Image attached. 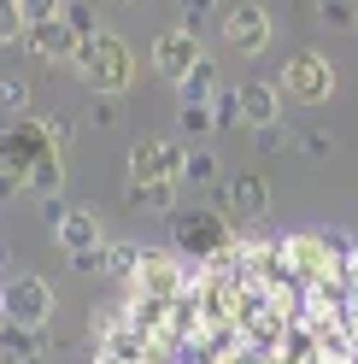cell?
Listing matches in <instances>:
<instances>
[{
  "instance_id": "cell-7",
  "label": "cell",
  "mask_w": 358,
  "mask_h": 364,
  "mask_svg": "<svg viewBox=\"0 0 358 364\" xmlns=\"http://www.w3.org/2000/svg\"><path fill=\"white\" fill-rule=\"evenodd\" d=\"M223 41H229L235 53H264L271 48V12L259 6V0H235L229 12H223Z\"/></svg>"
},
{
  "instance_id": "cell-34",
  "label": "cell",
  "mask_w": 358,
  "mask_h": 364,
  "mask_svg": "<svg viewBox=\"0 0 358 364\" xmlns=\"http://www.w3.org/2000/svg\"><path fill=\"white\" fill-rule=\"evenodd\" d=\"M18 364H48V358H41V353H30V358H18Z\"/></svg>"
},
{
  "instance_id": "cell-28",
  "label": "cell",
  "mask_w": 358,
  "mask_h": 364,
  "mask_svg": "<svg viewBox=\"0 0 358 364\" xmlns=\"http://www.w3.org/2000/svg\"><path fill=\"white\" fill-rule=\"evenodd\" d=\"M212 112H217V129H223V124H235V118H241V95H235V88H223V95L212 100Z\"/></svg>"
},
{
  "instance_id": "cell-16",
  "label": "cell",
  "mask_w": 358,
  "mask_h": 364,
  "mask_svg": "<svg viewBox=\"0 0 358 364\" xmlns=\"http://www.w3.org/2000/svg\"><path fill=\"white\" fill-rule=\"evenodd\" d=\"M59 18L77 30V41H94V36H106V30H100V12L88 6V0H65V12H59Z\"/></svg>"
},
{
  "instance_id": "cell-17",
  "label": "cell",
  "mask_w": 358,
  "mask_h": 364,
  "mask_svg": "<svg viewBox=\"0 0 358 364\" xmlns=\"http://www.w3.org/2000/svg\"><path fill=\"white\" fill-rule=\"evenodd\" d=\"M30 188H36V200H59V188H65V159H41V165L30 171Z\"/></svg>"
},
{
  "instance_id": "cell-5",
  "label": "cell",
  "mask_w": 358,
  "mask_h": 364,
  "mask_svg": "<svg viewBox=\"0 0 358 364\" xmlns=\"http://www.w3.org/2000/svg\"><path fill=\"white\" fill-rule=\"evenodd\" d=\"M183 165L188 153L170 135H147V141L129 147V182H183Z\"/></svg>"
},
{
  "instance_id": "cell-23",
  "label": "cell",
  "mask_w": 358,
  "mask_h": 364,
  "mask_svg": "<svg viewBox=\"0 0 358 364\" xmlns=\"http://www.w3.org/2000/svg\"><path fill=\"white\" fill-rule=\"evenodd\" d=\"M30 106V82L24 77H0V112H24Z\"/></svg>"
},
{
  "instance_id": "cell-30",
  "label": "cell",
  "mask_w": 358,
  "mask_h": 364,
  "mask_svg": "<svg viewBox=\"0 0 358 364\" xmlns=\"http://www.w3.org/2000/svg\"><path fill=\"white\" fill-rule=\"evenodd\" d=\"M253 141H259V153H276V147H288V135H282V124H264V129H253Z\"/></svg>"
},
{
  "instance_id": "cell-27",
  "label": "cell",
  "mask_w": 358,
  "mask_h": 364,
  "mask_svg": "<svg viewBox=\"0 0 358 364\" xmlns=\"http://www.w3.org/2000/svg\"><path fill=\"white\" fill-rule=\"evenodd\" d=\"M318 18H323L329 30H352V6H347V0H323V6H318Z\"/></svg>"
},
{
  "instance_id": "cell-9",
  "label": "cell",
  "mask_w": 358,
  "mask_h": 364,
  "mask_svg": "<svg viewBox=\"0 0 358 364\" xmlns=\"http://www.w3.org/2000/svg\"><path fill=\"white\" fill-rule=\"evenodd\" d=\"M200 59H206V53H200V36L183 30V24H176V30H159V41H153V71L170 77V82H183Z\"/></svg>"
},
{
  "instance_id": "cell-11",
  "label": "cell",
  "mask_w": 358,
  "mask_h": 364,
  "mask_svg": "<svg viewBox=\"0 0 358 364\" xmlns=\"http://www.w3.org/2000/svg\"><path fill=\"white\" fill-rule=\"evenodd\" d=\"M53 235H59V247H65V253H94V247H106V241H100V218L88 212V206H71Z\"/></svg>"
},
{
  "instance_id": "cell-31",
  "label": "cell",
  "mask_w": 358,
  "mask_h": 364,
  "mask_svg": "<svg viewBox=\"0 0 358 364\" xmlns=\"http://www.w3.org/2000/svg\"><path fill=\"white\" fill-rule=\"evenodd\" d=\"M347 300H352V311H358V247H352V253H347Z\"/></svg>"
},
{
  "instance_id": "cell-15",
  "label": "cell",
  "mask_w": 358,
  "mask_h": 364,
  "mask_svg": "<svg viewBox=\"0 0 358 364\" xmlns=\"http://www.w3.org/2000/svg\"><path fill=\"white\" fill-rule=\"evenodd\" d=\"M170 200H176V182H129V206L141 212H170Z\"/></svg>"
},
{
  "instance_id": "cell-10",
  "label": "cell",
  "mask_w": 358,
  "mask_h": 364,
  "mask_svg": "<svg viewBox=\"0 0 358 364\" xmlns=\"http://www.w3.org/2000/svg\"><path fill=\"white\" fill-rule=\"evenodd\" d=\"M24 36H30V48H36L41 59H53V65H77V53H82L77 30L65 24V18H53V24H36V30H24Z\"/></svg>"
},
{
  "instance_id": "cell-13",
  "label": "cell",
  "mask_w": 358,
  "mask_h": 364,
  "mask_svg": "<svg viewBox=\"0 0 358 364\" xmlns=\"http://www.w3.org/2000/svg\"><path fill=\"white\" fill-rule=\"evenodd\" d=\"M235 95H241V118H247L253 129L276 124V88H271V82H259V77H253V82H241Z\"/></svg>"
},
{
  "instance_id": "cell-2",
  "label": "cell",
  "mask_w": 358,
  "mask_h": 364,
  "mask_svg": "<svg viewBox=\"0 0 358 364\" xmlns=\"http://www.w3.org/2000/svg\"><path fill=\"white\" fill-rule=\"evenodd\" d=\"M170 235H176V253H188V259H223V253H235V235H229V218L212 212V206H188V212H176L170 223Z\"/></svg>"
},
{
  "instance_id": "cell-4",
  "label": "cell",
  "mask_w": 358,
  "mask_h": 364,
  "mask_svg": "<svg viewBox=\"0 0 358 364\" xmlns=\"http://www.w3.org/2000/svg\"><path fill=\"white\" fill-rule=\"evenodd\" d=\"M0 317H6V323H24V329H41L53 317V282L12 277L6 288H0Z\"/></svg>"
},
{
  "instance_id": "cell-22",
  "label": "cell",
  "mask_w": 358,
  "mask_h": 364,
  "mask_svg": "<svg viewBox=\"0 0 358 364\" xmlns=\"http://www.w3.org/2000/svg\"><path fill=\"white\" fill-rule=\"evenodd\" d=\"M176 12H183V30H206V18L217 12V0H176Z\"/></svg>"
},
{
  "instance_id": "cell-8",
  "label": "cell",
  "mask_w": 358,
  "mask_h": 364,
  "mask_svg": "<svg viewBox=\"0 0 358 364\" xmlns=\"http://www.w3.org/2000/svg\"><path fill=\"white\" fill-rule=\"evenodd\" d=\"M183 259L176 253H147L141 259V270H136V282H129V294H147V300H165V306H176L183 300Z\"/></svg>"
},
{
  "instance_id": "cell-26",
  "label": "cell",
  "mask_w": 358,
  "mask_h": 364,
  "mask_svg": "<svg viewBox=\"0 0 358 364\" xmlns=\"http://www.w3.org/2000/svg\"><path fill=\"white\" fill-rule=\"evenodd\" d=\"M24 36V18H18V0H0V48Z\"/></svg>"
},
{
  "instance_id": "cell-24",
  "label": "cell",
  "mask_w": 358,
  "mask_h": 364,
  "mask_svg": "<svg viewBox=\"0 0 358 364\" xmlns=\"http://www.w3.org/2000/svg\"><path fill=\"white\" fill-rule=\"evenodd\" d=\"M212 129H217L212 106H183V135H212Z\"/></svg>"
},
{
  "instance_id": "cell-19",
  "label": "cell",
  "mask_w": 358,
  "mask_h": 364,
  "mask_svg": "<svg viewBox=\"0 0 358 364\" xmlns=\"http://www.w3.org/2000/svg\"><path fill=\"white\" fill-rule=\"evenodd\" d=\"M0 353L30 358V353H36V329H24V323H0Z\"/></svg>"
},
{
  "instance_id": "cell-21",
  "label": "cell",
  "mask_w": 358,
  "mask_h": 364,
  "mask_svg": "<svg viewBox=\"0 0 358 364\" xmlns=\"http://www.w3.org/2000/svg\"><path fill=\"white\" fill-rule=\"evenodd\" d=\"M183 182H217V153L194 147V153H188V165H183Z\"/></svg>"
},
{
  "instance_id": "cell-18",
  "label": "cell",
  "mask_w": 358,
  "mask_h": 364,
  "mask_svg": "<svg viewBox=\"0 0 358 364\" xmlns=\"http://www.w3.org/2000/svg\"><path fill=\"white\" fill-rule=\"evenodd\" d=\"M106 253H112V270H118V277L136 282V270H141V259H147V247H136V241H112Z\"/></svg>"
},
{
  "instance_id": "cell-29",
  "label": "cell",
  "mask_w": 358,
  "mask_h": 364,
  "mask_svg": "<svg viewBox=\"0 0 358 364\" xmlns=\"http://www.w3.org/2000/svg\"><path fill=\"white\" fill-rule=\"evenodd\" d=\"M300 153H318V159L335 153V135H329V129H305V135H300Z\"/></svg>"
},
{
  "instance_id": "cell-20",
  "label": "cell",
  "mask_w": 358,
  "mask_h": 364,
  "mask_svg": "<svg viewBox=\"0 0 358 364\" xmlns=\"http://www.w3.org/2000/svg\"><path fill=\"white\" fill-rule=\"evenodd\" d=\"M59 12H65V0H18V18H24V30H36V24H53Z\"/></svg>"
},
{
  "instance_id": "cell-33",
  "label": "cell",
  "mask_w": 358,
  "mask_h": 364,
  "mask_svg": "<svg viewBox=\"0 0 358 364\" xmlns=\"http://www.w3.org/2000/svg\"><path fill=\"white\" fill-rule=\"evenodd\" d=\"M18 188H24V176H12V171H0V206H6V200H18Z\"/></svg>"
},
{
  "instance_id": "cell-12",
  "label": "cell",
  "mask_w": 358,
  "mask_h": 364,
  "mask_svg": "<svg viewBox=\"0 0 358 364\" xmlns=\"http://www.w3.org/2000/svg\"><path fill=\"white\" fill-rule=\"evenodd\" d=\"M229 206H235L241 218H264V212H271V182H264L259 171L229 176Z\"/></svg>"
},
{
  "instance_id": "cell-1",
  "label": "cell",
  "mask_w": 358,
  "mask_h": 364,
  "mask_svg": "<svg viewBox=\"0 0 358 364\" xmlns=\"http://www.w3.org/2000/svg\"><path fill=\"white\" fill-rule=\"evenodd\" d=\"M77 77L94 88V95H124V88L136 82V53H129L118 36H94V41H82V53H77Z\"/></svg>"
},
{
  "instance_id": "cell-32",
  "label": "cell",
  "mask_w": 358,
  "mask_h": 364,
  "mask_svg": "<svg viewBox=\"0 0 358 364\" xmlns=\"http://www.w3.org/2000/svg\"><path fill=\"white\" fill-rule=\"evenodd\" d=\"M65 212H71L65 200H41V223H48V230H59V223H65Z\"/></svg>"
},
{
  "instance_id": "cell-3",
  "label": "cell",
  "mask_w": 358,
  "mask_h": 364,
  "mask_svg": "<svg viewBox=\"0 0 358 364\" xmlns=\"http://www.w3.org/2000/svg\"><path fill=\"white\" fill-rule=\"evenodd\" d=\"M41 159H59V141H53V124H12V129H0V171H12V176H24L41 165Z\"/></svg>"
},
{
  "instance_id": "cell-14",
  "label": "cell",
  "mask_w": 358,
  "mask_h": 364,
  "mask_svg": "<svg viewBox=\"0 0 358 364\" xmlns=\"http://www.w3.org/2000/svg\"><path fill=\"white\" fill-rule=\"evenodd\" d=\"M176 95H183V106H212V100L223 95V88H217V65H212V59H200L194 71L176 82Z\"/></svg>"
},
{
  "instance_id": "cell-6",
  "label": "cell",
  "mask_w": 358,
  "mask_h": 364,
  "mask_svg": "<svg viewBox=\"0 0 358 364\" xmlns=\"http://www.w3.org/2000/svg\"><path fill=\"white\" fill-rule=\"evenodd\" d=\"M282 95L300 100V106H323L335 95V65L323 53H294L282 65Z\"/></svg>"
},
{
  "instance_id": "cell-35",
  "label": "cell",
  "mask_w": 358,
  "mask_h": 364,
  "mask_svg": "<svg viewBox=\"0 0 358 364\" xmlns=\"http://www.w3.org/2000/svg\"><path fill=\"white\" fill-rule=\"evenodd\" d=\"M118 6H129V0H118Z\"/></svg>"
},
{
  "instance_id": "cell-25",
  "label": "cell",
  "mask_w": 358,
  "mask_h": 364,
  "mask_svg": "<svg viewBox=\"0 0 358 364\" xmlns=\"http://www.w3.org/2000/svg\"><path fill=\"white\" fill-rule=\"evenodd\" d=\"M71 270H77V277H100V270H112V253H106V247H94V253H71Z\"/></svg>"
}]
</instances>
